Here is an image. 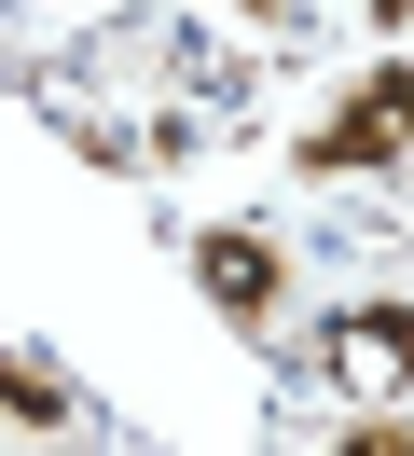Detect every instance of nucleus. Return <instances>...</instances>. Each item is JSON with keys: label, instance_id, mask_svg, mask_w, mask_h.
Here are the masks:
<instances>
[{"label": "nucleus", "instance_id": "obj_1", "mask_svg": "<svg viewBox=\"0 0 414 456\" xmlns=\"http://www.w3.org/2000/svg\"><path fill=\"white\" fill-rule=\"evenodd\" d=\"M193 290H207V318H235V332H263L276 305H290V249L248 222H207L193 235Z\"/></svg>", "mask_w": 414, "mask_h": 456}, {"label": "nucleus", "instance_id": "obj_2", "mask_svg": "<svg viewBox=\"0 0 414 456\" xmlns=\"http://www.w3.org/2000/svg\"><path fill=\"white\" fill-rule=\"evenodd\" d=\"M304 360H318L345 401H359V387H414V305H331Z\"/></svg>", "mask_w": 414, "mask_h": 456}, {"label": "nucleus", "instance_id": "obj_3", "mask_svg": "<svg viewBox=\"0 0 414 456\" xmlns=\"http://www.w3.org/2000/svg\"><path fill=\"white\" fill-rule=\"evenodd\" d=\"M401 152H414V139H401V125H386L373 97L345 84V97H331V111H318V125L290 139V167H304V180H386Z\"/></svg>", "mask_w": 414, "mask_h": 456}, {"label": "nucleus", "instance_id": "obj_4", "mask_svg": "<svg viewBox=\"0 0 414 456\" xmlns=\"http://www.w3.org/2000/svg\"><path fill=\"white\" fill-rule=\"evenodd\" d=\"M0 415H14V428H42V443H55V428L83 415V387H69V373L42 360V346H14V360H0Z\"/></svg>", "mask_w": 414, "mask_h": 456}, {"label": "nucleus", "instance_id": "obj_5", "mask_svg": "<svg viewBox=\"0 0 414 456\" xmlns=\"http://www.w3.org/2000/svg\"><path fill=\"white\" fill-rule=\"evenodd\" d=\"M331 456H414V415H345V428H331Z\"/></svg>", "mask_w": 414, "mask_h": 456}, {"label": "nucleus", "instance_id": "obj_6", "mask_svg": "<svg viewBox=\"0 0 414 456\" xmlns=\"http://www.w3.org/2000/svg\"><path fill=\"white\" fill-rule=\"evenodd\" d=\"M359 97H373V111H386V125H401V139H414V56H386V69H359Z\"/></svg>", "mask_w": 414, "mask_h": 456}, {"label": "nucleus", "instance_id": "obj_7", "mask_svg": "<svg viewBox=\"0 0 414 456\" xmlns=\"http://www.w3.org/2000/svg\"><path fill=\"white\" fill-rule=\"evenodd\" d=\"M359 14H373V28H414V0H359Z\"/></svg>", "mask_w": 414, "mask_h": 456}]
</instances>
